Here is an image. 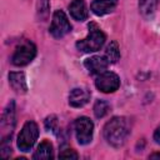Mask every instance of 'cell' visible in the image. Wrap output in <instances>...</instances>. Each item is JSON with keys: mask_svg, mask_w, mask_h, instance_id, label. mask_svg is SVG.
I'll use <instances>...</instances> for the list:
<instances>
[{"mask_svg": "<svg viewBox=\"0 0 160 160\" xmlns=\"http://www.w3.org/2000/svg\"><path fill=\"white\" fill-rule=\"evenodd\" d=\"M59 158H62V159H78L79 155H78V152H76L75 150H72V149H65V150L60 151Z\"/></svg>", "mask_w": 160, "mask_h": 160, "instance_id": "cell-19", "label": "cell"}, {"mask_svg": "<svg viewBox=\"0 0 160 160\" xmlns=\"http://www.w3.org/2000/svg\"><path fill=\"white\" fill-rule=\"evenodd\" d=\"M105 40H106V36L104 31L95 22H90L88 36L76 42V49L82 52H94L102 48Z\"/></svg>", "mask_w": 160, "mask_h": 160, "instance_id": "cell-2", "label": "cell"}, {"mask_svg": "<svg viewBox=\"0 0 160 160\" xmlns=\"http://www.w3.org/2000/svg\"><path fill=\"white\" fill-rule=\"evenodd\" d=\"M69 11L72 19L78 21H84L88 19V8L85 0H72L69 5Z\"/></svg>", "mask_w": 160, "mask_h": 160, "instance_id": "cell-13", "label": "cell"}, {"mask_svg": "<svg viewBox=\"0 0 160 160\" xmlns=\"http://www.w3.org/2000/svg\"><path fill=\"white\" fill-rule=\"evenodd\" d=\"M89 100L90 92L84 88H75L69 94V104L72 108H82L89 102Z\"/></svg>", "mask_w": 160, "mask_h": 160, "instance_id": "cell-10", "label": "cell"}, {"mask_svg": "<svg viewBox=\"0 0 160 160\" xmlns=\"http://www.w3.org/2000/svg\"><path fill=\"white\" fill-rule=\"evenodd\" d=\"M105 58L108 59L109 62H116L120 59V50H119V45L116 41H111L106 46Z\"/></svg>", "mask_w": 160, "mask_h": 160, "instance_id": "cell-15", "label": "cell"}, {"mask_svg": "<svg viewBox=\"0 0 160 160\" xmlns=\"http://www.w3.org/2000/svg\"><path fill=\"white\" fill-rule=\"evenodd\" d=\"M102 134H104V139L109 145L114 148H121L130 134L129 121L126 120V118L115 116L105 124L102 129Z\"/></svg>", "mask_w": 160, "mask_h": 160, "instance_id": "cell-1", "label": "cell"}, {"mask_svg": "<svg viewBox=\"0 0 160 160\" xmlns=\"http://www.w3.org/2000/svg\"><path fill=\"white\" fill-rule=\"evenodd\" d=\"M95 86L101 92H105V94L114 92L120 86V78L112 71H104L96 76Z\"/></svg>", "mask_w": 160, "mask_h": 160, "instance_id": "cell-8", "label": "cell"}, {"mask_svg": "<svg viewBox=\"0 0 160 160\" xmlns=\"http://www.w3.org/2000/svg\"><path fill=\"white\" fill-rule=\"evenodd\" d=\"M149 158H150V159H160V152H154V154H151Z\"/></svg>", "mask_w": 160, "mask_h": 160, "instance_id": "cell-21", "label": "cell"}, {"mask_svg": "<svg viewBox=\"0 0 160 160\" xmlns=\"http://www.w3.org/2000/svg\"><path fill=\"white\" fill-rule=\"evenodd\" d=\"M118 5V0H94L90 5L91 11L98 15L102 16L106 14H110Z\"/></svg>", "mask_w": 160, "mask_h": 160, "instance_id": "cell-11", "label": "cell"}, {"mask_svg": "<svg viewBox=\"0 0 160 160\" xmlns=\"http://www.w3.org/2000/svg\"><path fill=\"white\" fill-rule=\"evenodd\" d=\"M154 140H155V142H158V144H160V125L156 128V130L154 131Z\"/></svg>", "mask_w": 160, "mask_h": 160, "instance_id": "cell-20", "label": "cell"}, {"mask_svg": "<svg viewBox=\"0 0 160 160\" xmlns=\"http://www.w3.org/2000/svg\"><path fill=\"white\" fill-rule=\"evenodd\" d=\"M74 130L76 140L80 145H86L91 142L94 134V124L86 116H80L74 122Z\"/></svg>", "mask_w": 160, "mask_h": 160, "instance_id": "cell-6", "label": "cell"}, {"mask_svg": "<svg viewBox=\"0 0 160 160\" xmlns=\"http://www.w3.org/2000/svg\"><path fill=\"white\" fill-rule=\"evenodd\" d=\"M14 128H15V101L10 100L1 114V120H0L1 141H6L11 139Z\"/></svg>", "mask_w": 160, "mask_h": 160, "instance_id": "cell-5", "label": "cell"}, {"mask_svg": "<svg viewBox=\"0 0 160 160\" xmlns=\"http://www.w3.org/2000/svg\"><path fill=\"white\" fill-rule=\"evenodd\" d=\"M45 129L46 130H49V131H56V129H58V118H56V115H50V116H48L46 119H45Z\"/></svg>", "mask_w": 160, "mask_h": 160, "instance_id": "cell-18", "label": "cell"}, {"mask_svg": "<svg viewBox=\"0 0 160 160\" xmlns=\"http://www.w3.org/2000/svg\"><path fill=\"white\" fill-rule=\"evenodd\" d=\"M108 65H109V61L105 56H90L84 61V66L86 68V70L94 75H99L106 71Z\"/></svg>", "mask_w": 160, "mask_h": 160, "instance_id": "cell-9", "label": "cell"}, {"mask_svg": "<svg viewBox=\"0 0 160 160\" xmlns=\"http://www.w3.org/2000/svg\"><path fill=\"white\" fill-rule=\"evenodd\" d=\"M49 31L55 39H61L71 31V24L69 22V19L62 10H56L52 14V20Z\"/></svg>", "mask_w": 160, "mask_h": 160, "instance_id": "cell-7", "label": "cell"}, {"mask_svg": "<svg viewBox=\"0 0 160 160\" xmlns=\"http://www.w3.org/2000/svg\"><path fill=\"white\" fill-rule=\"evenodd\" d=\"M36 14H38V19L41 20V21H44L48 18V14H49V0H39L38 1Z\"/></svg>", "mask_w": 160, "mask_h": 160, "instance_id": "cell-17", "label": "cell"}, {"mask_svg": "<svg viewBox=\"0 0 160 160\" xmlns=\"http://www.w3.org/2000/svg\"><path fill=\"white\" fill-rule=\"evenodd\" d=\"M54 158V149L50 141L44 140L36 148L35 152L32 154V159H52Z\"/></svg>", "mask_w": 160, "mask_h": 160, "instance_id": "cell-14", "label": "cell"}, {"mask_svg": "<svg viewBox=\"0 0 160 160\" xmlns=\"http://www.w3.org/2000/svg\"><path fill=\"white\" fill-rule=\"evenodd\" d=\"M38 136H39L38 124L35 121H32V120H29V121H26L24 124L22 129L20 130V132L18 135L16 145L24 152L30 151V149L34 146L35 141L38 140Z\"/></svg>", "mask_w": 160, "mask_h": 160, "instance_id": "cell-3", "label": "cell"}, {"mask_svg": "<svg viewBox=\"0 0 160 160\" xmlns=\"http://www.w3.org/2000/svg\"><path fill=\"white\" fill-rule=\"evenodd\" d=\"M9 84L11 89L18 94H25L28 91L26 79L21 71H11L9 74Z\"/></svg>", "mask_w": 160, "mask_h": 160, "instance_id": "cell-12", "label": "cell"}, {"mask_svg": "<svg viewBox=\"0 0 160 160\" xmlns=\"http://www.w3.org/2000/svg\"><path fill=\"white\" fill-rule=\"evenodd\" d=\"M35 55H36V46L31 41L26 40L16 46L11 56V62L15 66H25L34 60Z\"/></svg>", "mask_w": 160, "mask_h": 160, "instance_id": "cell-4", "label": "cell"}, {"mask_svg": "<svg viewBox=\"0 0 160 160\" xmlns=\"http://www.w3.org/2000/svg\"><path fill=\"white\" fill-rule=\"evenodd\" d=\"M110 104L105 100H96L94 104V115L98 119L104 118L109 111H110Z\"/></svg>", "mask_w": 160, "mask_h": 160, "instance_id": "cell-16", "label": "cell"}]
</instances>
